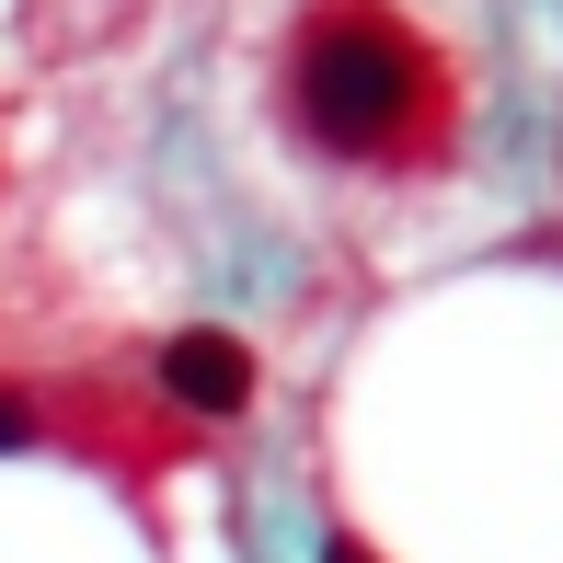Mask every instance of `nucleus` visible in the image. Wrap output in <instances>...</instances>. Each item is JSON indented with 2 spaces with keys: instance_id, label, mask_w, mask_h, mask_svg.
Returning a JSON list of instances; mask_svg holds the SVG:
<instances>
[{
  "instance_id": "f03ea898",
  "label": "nucleus",
  "mask_w": 563,
  "mask_h": 563,
  "mask_svg": "<svg viewBox=\"0 0 563 563\" xmlns=\"http://www.w3.org/2000/svg\"><path fill=\"white\" fill-rule=\"evenodd\" d=\"M162 402H173V415L230 426V415L253 402V345H242V334H208V322L173 334V345H162Z\"/></svg>"
},
{
  "instance_id": "7ed1b4c3",
  "label": "nucleus",
  "mask_w": 563,
  "mask_h": 563,
  "mask_svg": "<svg viewBox=\"0 0 563 563\" xmlns=\"http://www.w3.org/2000/svg\"><path fill=\"white\" fill-rule=\"evenodd\" d=\"M23 438H35V402H23V391H0V449H23Z\"/></svg>"
},
{
  "instance_id": "20e7f679",
  "label": "nucleus",
  "mask_w": 563,
  "mask_h": 563,
  "mask_svg": "<svg viewBox=\"0 0 563 563\" xmlns=\"http://www.w3.org/2000/svg\"><path fill=\"white\" fill-rule=\"evenodd\" d=\"M322 563H368V541H356V529H334V541H322Z\"/></svg>"
},
{
  "instance_id": "f257e3e1",
  "label": "nucleus",
  "mask_w": 563,
  "mask_h": 563,
  "mask_svg": "<svg viewBox=\"0 0 563 563\" xmlns=\"http://www.w3.org/2000/svg\"><path fill=\"white\" fill-rule=\"evenodd\" d=\"M288 126L334 162L426 173L460 126V81L402 0H311L288 35Z\"/></svg>"
}]
</instances>
